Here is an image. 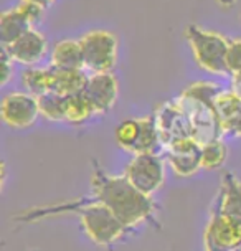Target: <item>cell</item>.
I'll list each match as a JSON object with an SVG mask.
<instances>
[{
  "mask_svg": "<svg viewBox=\"0 0 241 251\" xmlns=\"http://www.w3.org/2000/svg\"><path fill=\"white\" fill-rule=\"evenodd\" d=\"M86 199L108 205L129 230L142 222H149L157 226L155 223L157 207L152 197L137 190L126 176H109L102 170L97 160H93L91 195Z\"/></svg>",
  "mask_w": 241,
  "mask_h": 251,
  "instance_id": "1",
  "label": "cell"
},
{
  "mask_svg": "<svg viewBox=\"0 0 241 251\" xmlns=\"http://www.w3.org/2000/svg\"><path fill=\"white\" fill-rule=\"evenodd\" d=\"M66 212H74L79 215L86 235L99 246L113 245L119 238H122L124 233L129 231V228L120 222L118 215L108 205L89 200L86 197H81V199H76L73 201H65V203H56L53 207L28 210V212L22 215H17L15 220H22V222L28 223Z\"/></svg>",
  "mask_w": 241,
  "mask_h": 251,
  "instance_id": "2",
  "label": "cell"
},
{
  "mask_svg": "<svg viewBox=\"0 0 241 251\" xmlns=\"http://www.w3.org/2000/svg\"><path fill=\"white\" fill-rule=\"evenodd\" d=\"M221 91L223 89L215 83H195L177 100L190 119L193 139L200 144L220 139L223 134L215 109V98Z\"/></svg>",
  "mask_w": 241,
  "mask_h": 251,
  "instance_id": "3",
  "label": "cell"
},
{
  "mask_svg": "<svg viewBox=\"0 0 241 251\" xmlns=\"http://www.w3.org/2000/svg\"><path fill=\"white\" fill-rule=\"evenodd\" d=\"M195 61L202 70L212 75H230L226 66V53H228L230 40L217 31H208L197 25H189L185 30Z\"/></svg>",
  "mask_w": 241,
  "mask_h": 251,
  "instance_id": "4",
  "label": "cell"
},
{
  "mask_svg": "<svg viewBox=\"0 0 241 251\" xmlns=\"http://www.w3.org/2000/svg\"><path fill=\"white\" fill-rule=\"evenodd\" d=\"M116 141L119 147L134 155L144 152L159 154V149H164L155 113L147 118L122 121L116 127Z\"/></svg>",
  "mask_w": 241,
  "mask_h": 251,
  "instance_id": "5",
  "label": "cell"
},
{
  "mask_svg": "<svg viewBox=\"0 0 241 251\" xmlns=\"http://www.w3.org/2000/svg\"><path fill=\"white\" fill-rule=\"evenodd\" d=\"M83 47L84 70L91 73L113 71L118 61V38L106 30H93L79 40Z\"/></svg>",
  "mask_w": 241,
  "mask_h": 251,
  "instance_id": "6",
  "label": "cell"
},
{
  "mask_svg": "<svg viewBox=\"0 0 241 251\" xmlns=\"http://www.w3.org/2000/svg\"><path fill=\"white\" fill-rule=\"evenodd\" d=\"M124 176L139 192L152 197L165 180V164L164 159L155 152L136 154L127 164Z\"/></svg>",
  "mask_w": 241,
  "mask_h": 251,
  "instance_id": "7",
  "label": "cell"
},
{
  "mask_svg": "<svg viewBox=\"0 0 241 251\" xmlns=\"http://www.w3.org/2000/svg\"><path fill=\"white\" fill-rule=\"evenodd\" d=\"M203 240L207 251H238L241 246V222L212 208Z\"/></svg>",
  "mask_w": 241,
  "mask_h": 251,
  "instance_id": "8",
  "label": "cell"
},
{
  "mask_svg": "<svg viewBox=\"0 0 241 251\" xmlns=\"http://www.w3.org/2000/svg\"><path fill=\"white\" fill-rule=\"evenodd\" d=\"M3 123L13 129H25L42 116L38 98L32 93H10L3 98L0 107Z\"/></svg>",
  "mask_w": 241,
  "mask_h": 251,
  "instance_id": "9",
  "label": "cell"
},
{
  "mask_svg": "<svg viewBox=\"0 0 241 251\" xmlns=\"http://www.w3.org/2000/svg\"><path fill=\"white\" fill-rule=\"evenodd\" d=\"M157 118V126L160 131V137H162L164 149L170 146L172 142L182 141L187 137H193V131H192V124L184 107L175 102H165L160 106L155 113Z\"/></svg>",
  "mask_w": 241,
  "mask_h": 251,
  "instance_id": "10",
  "label": "cell"
},
{
  "mask_svg": "<svg viewBox=\"0 0 241 251\" xmlns=\"http://www.w3.org/2000/svg\"><path fill=\"white\" fill-rule=\"evenodd\" d=\"M167 162L178 177H192L203 169L202 165V144L193 137L172 142L164 149Z\"/></svg>",
  "mask_w": 241,
  "mask_h": 251,
  "instance_id": "11",
  "label": "cell"
},
{
  "mask_svg": "<svg viewBox=\"0 0 241 251\" xmlns=\"http://www.w3.org/2000/svg\"><path fill=\"white\" fill-rule=\"evenodd\" d=\"M84 94L91 101L96 114H108L119 98V83L111 71L89 76Z\"/></svg>",
  "mask_w": 241,
  "mask_h": 251,
  "instance_id": "12",
  "label": "cell"
},
{
  "mask_svg": "<svg viewBox=\"0 0 241 251\" xmlns=\"http://www.w3.org/2000/svg\"><path fill=\"white\" fill-rule=\"evenodd\" d=\"M3 47L10 53L13 61L24 63V65H35L45 56L48 50V42L43 37V33H40L35 28H30L15 42H12L10 45H3Z\"/></svg>",
  "mask_w": 241,
  "mask_h": 251,
  "instance_id": "13",
  "label": "cell"
},
{
  "mask_svg": "<svg viewBox=\"0 0 241 251\" xmlns=\"http://www.w3.org/2000/svg\"><path fill=\"white\" fill-rule=\"evenodd\" d=\"M212 208L241 222V180H238L231 172L225 174L223 177L221 187L213 200Z\"/></svg>",
  "mask_w": 241,
  "mask_h": 251,
  "instance_id": "14",
  "label": "cell"
},
{
  "mask_svg": "<svg viewBox=\"0 0 241 251\" xmlns=\"http://www.w3.org/2000/svg\"><path fill=\"white\" fill-rule=\"evenodd\" d=\"M215 109L223 134L241 136V98L233 91H221L215 98Z\"/></svg>",
  "mask_w": 241,
  "mask_h": 251,
  "instance_id": "15",
  "label": "cell"
},
{
  "mask_svg": "<svg viewBox=\"0 0 241 251\" xmlns=\"http://www.w3.org/2000/svg\"><path fill=\"white\" fill-rule=\"evenodd\" d=\"M89 76L84 70H60L51 66V91L61 96L83 93L88 84Z\"/></svg>",
  "mask_w": 241,
  "mask_h": 251,
  "instance_id": "16",
  "label": "cell"
},
{
  "mask_svg": "<svg viewBox=\"0 0 241 251\" xmlns=\"http://www.w3.org/2000/svg\"><path fill=\"white\" fill-rule=\"evenodd\" d=\"M51 65L60 70H84L83 47L78 40H61L51 51Z\"/></svg>",
  "mask_w": 241,
  "mask_h": 251,
  "instance_id": "17",
  "label": "cell"
},
{
  "mask_svg": "<svg viewBox=\"0 0 241 251\" xmlns=\"http://www.w3.org/2000/svg\"><path fill=\"white\" fill-rule=\"evenodd\" d=\"M30 28H33V25L25 17V13L20 10V7L3 12L2 17H0V40H2V45H10L24 33H26Z\"/></svg>",
  "mask_w": 241,
  "mask_h": 251,
  "instance_id": "18",
  "label": "cell"
},
{
  "mask_svg": "<svg viewBox=\"0 0 241 251\" xmlns=\"http://www.w3.org/2000/svg\"><path fill=\"white\" fill-rule=\"evenodd\" d=\"M95 113L91 101L88 100V96L83 93L71 94L66 96V106H65V116L66 121L71 124H83L91 118Z\"/></svg>",
  "mask_w": 241,
  "mask_h": 251,
  "instance_id": "19",
  "label": "cell"
},
{
  "mask_svg": "<svg viewBox=\"0 0 241 251\" xmlns=\"http://www.w3.org/2000/svg\"><path fill=\"white\" fill-rule=\"evenodd\" d=\"M22 83L26 88V91L35 94V96H43V94L51 91V68H30L22 75Z\"/></svg>",
  "mask_w": 241,
  "mask_h": 251,
  "instance_id": "20",
  "label": "cell"
},
{
  "mask_svg": "<svg viewBox=\"0 0 241 251\" xmlns=\"http://www.w3.org/2000/svg\"><path fill=\"white\" fill-rule=\"evenodd\" d=\"M228 159V147L221 139H213L202 144V165L207 170H217L223 167Z\"/></svg>",
  "mask_w": 241,
  "mask_h": 251,
  "instance_id": "21",
  "label": "cell"
},
{
  "mask_svg": "<svg viewBox=\"0 0 241 251\" xmlns=\"http://www.w3.org/2000/svg\"><path fill=\"white\" fill-rule=\"evenodd\" d=\"M40 101V111L42 116L48 121H66L65 116V106H66V96L56 93H47L43 96H38Z\"/></svg>",
  "mask_w": 241,
  "mask_h": 251,
  "instance_id": "22",
  "label": "cell"
},
{
  "mask_svg": "<svg viewBox=\"0 0 241 251\" xmlns=\"http://www.w3.org/2000/svg\"><path fill=\"white\" fill-rule=\"evenodd\" d=\"M226 66H228L230 75H236L241 71V40H230Z\"/></svg>",
  "mask_w": 241,
  "mask_h": 251,
  "instance_id": "23",
  "label": "cell"
},
{
  "mask_svg": "<svg viewBox=\"0 0 241 251\" xmlns=\"http://www.w3.org/2000/svg\"><path fill=\"white\" fill-rule=\"evenodd\" d=\"M19 7H20V10L25 13V17L30 20V24H32V25H37L38 22L42 20L43 10H45L42 5L33 3V2H24V0H22V3Z\"/></svg>",
  "mask_w": 241,
  "mask_h": 251,
  "instance_id": "24",
  "label": "cell"
},
{
  "mask_svg": "<svg viewBox=\"0 0 241 251\" xmlns=\"http://www.w3.org/2000/svg\"><path fill=\"white\" fill-rule=\"evenodd\" d=\"M13 73V58L7 51L5 47H2V84H7Z\"/></svg>",
  "mask_w": 241,
  "mask_h": 251,
  "instance_id": "25",
  "label": "cell"
},
{
  "mask_svg": "<svg viewBox=\"0 0 241 251\" xmlns=\"http://www.w3.org/2000/svg\"><path fill=\"white\" fill-rule=\"evenodd\" d=\"M231 91H233L238 98H241V71L233 75V86H231Z\"/></svg>",
  "mask_w": 241,
  "mask_h": 251,
  "instance_id": "26",
  "label": "cell"
},
{
  "mask_svg": "<svg viewBox=\"0 0 241 251\" xmlns=\"http://www.w3.org/2000/svg\"><path fill=\"white\" fill-rule=\"evenodd\" d=\"M24 2H33V3H38V5H42L43 8H48L53 2H55V0H24Z\"/></svg>",
  "mask_w": 241,
  "mask_h": 251,
  "instance_id": "27",
  "label": "cell"
},
{
  "mask_svg": "<svg viewBox=\"0 0 241 251\" xmlns=\"http://www.w3.org/2000/svg\"><path fill=\"white\" fill-rule=\"evenodd\" d=\"M238 251H241V246H240V250H238Z\"/></svg>",
  "mask_w": 241,
  "mask_h": 251,
  "instance_id": "28",
  "label": "cell"
}]
</instances>
